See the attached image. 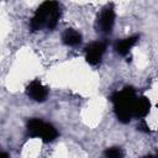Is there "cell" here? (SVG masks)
<instances>
[{"label":"cell","mask_w":158,"mask_h":158,"mask_svg":"<svg viewBox=\"0 0 158 158\" xmlns=\"http://www.w3.org/2000/svg\"><path fill=\"white\" fill-rule=\"evenodd\" d=\"M26 130H27L28 137L40 138L43 143L53 142L59 135L57 128L52 123L46 122L42 118H37V117H32L27 121Z\"/></svg>","instance_id":"3"},{"label":"cell","mask_w":158,"mask_h":158,"mask_svg":"<svg viewBox=\"0 0 158 158\" xmlns=\"http://www.w3.org/2000/svg\"><path fill=\"white\" fill-rule=\"evenodd\" d=\"M48 94H49V90L46 85H43L41 83L40 79H33L27 86H26V95L36 101V102H43L47 100L48 98Z\"/></svg>","instance_id":"6"},{"label":"cell","mask_w":158,"mask_h":158,"mask_svg":"<svg viewBox=\"0 0 158 158\" xmlns=\"http://www.w3.org/2000/svg\"><path fill=\"white\" fill-rule=\"evenodd\" d=\"M139 41V35H133V36H130V37H126V38H122L120 41H117L115 43V52L121 56V57H127L128 53L131 52V49L133 48V46L137 44V42Z\"/></svg>","instance_id":"7"},{"label":"cell","mask_w":158,"mask_h":158,"mask_svg":"<svg viewBox=\"0 0 158 158\" xmlns=\"http://www.w3.org/2000/svg\"><path fill=\"white\" fill-rule=\"evenodd\" d=\"M115 17H116V14H115L114 4L112 2L106 4L96 16L95 25H94L95 31L101 35H110L115 25Z\"/></svg>","instance_id":"4"},{"label":"cell","mask_w":158,"mask_h":158,"mask_svg":"<svg viewBox=\"0 0 158 158\" xmlns=\"http://www.w3.org/2000/svg\"><path fill=\"white\" fill-rule=\"evenodd\" d=\"M104 156L110 158H118V157H123V152L120 147H110L104 152Z\"/></svg>","instance_id":"10"},{"label":"cell","mask_w":158,"mask_h":158,"mask_svg":"<svg viewBox=\"0 0 158 158\" xmlns=\"http://www.w3.org/2000/svg\"><path fill=\"white\" fill-rule=\"evenodd\" d=\"M0 156H1V157H6V158H9V157H10V156H9L7 153H5V152H2V153H0Z\"/></svg>","instance_id":"11"},{"label":"cell","mask_w":158,"mask_h":158,"mask_svg":"<svg viewBox=\"0 0 158 158\" xmlns=\"http://www.w3.org/2000/svg\"><path fill=\"white\" fill-rule=\"evenodd\" d=\"M157 107H158V105H157Z\"/></svg>","instance_id":"12"},{"label":"cell","mask_w":158,"mask_h":158,"mask_svg":"<svg viewBox=\"0 0 158 158\" xmlns=\"http://www.w3.org/2000/svg\"><path fill=\"white\" fill-rule=\"evenodd\" d=\"M151 110V102L147 96H138L137 102H136V109H135V118L142 120L144 118Z\"/></svg>","instance_id":"9"},{"label":"cell","mask_w":158,"mask_h":158,"mask_svg":"<svg viewBox=\"0 0 158 158\" xmlns=\"http://www.w3.org/2000/svg\"><path fill=\"white\" fill-rule=\"evenodd\" d=\"M107 43L105 41H94L85 47V60L89 65H98L106 51Z\"/></svg>","instance_id":"5"},{"label":"cell","mask_w":158,"mask_h":158,"mask_svg":"<svg viewBox=\"0 0 158 158\" xmlns=\"http://www.w3.org/2000/svg\"><path fill=\"white\" fill-rule=\"evenodd\" d=\"M83 36L75 28H67L62 33V43L68 47H77L81 43Z\"/></svg>","instance_id":"8"},{"label":"cell","mask_w":158,"mask_h":158,"mask_svg":"<svg viewBox=\"0 0 158 158\" xmlns=\"http://www.w3.org/2000/svg\"><path fill=\"white\" fill-rule=\"evenodd\" d=\"M137 98L136 90L132 86H125L120 91H114L110 95V100L114 105V112L121 123H128L135 118Z\"/></svg>","instance_id":"2"},{"label":"cell","mask_w":158,"mask_h":158,"mask_svg":"<svg viewBox=\"0 0 158 158\" xmlns=\"http://www.w3.org/2000/svg\"><path fill=\"white\" fill-rule=\"evenodd\" d=\"M62 15V6L57 0H44L36 10L30 20L31 32L43 30H53Z\"/></svg>","instance_id":"1"}]
</instances>
